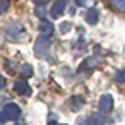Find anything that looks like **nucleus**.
<instances>
[{
  "mask_svg": "<svg viewBox=\"0 0 125 125\" xmlns=\"http://www.w3.org/2000/svg\"><path fill=\"white\" fill-rule=\"evenodd\" d=\"M49 48H51V40L48 35H41L37 40L34 46V52L38 58H48L49 56Z\"/></svg>",
  "mask_w": 125,
  "mask_h": 125,
  "instance_id": "1",
  "label": "nucleus"
},
{
  "mask_svg": "<svg viewBox=\"0 0 125 125\" xmlns=\"http://www.w3.org/2000/svg\"><path fill=\"white\" fill-rule=\"evenodd\" d=\"M20 114H21V111H20L17 104H14V103L6 104L3 107V111H1V124H4L7 119H10V121L18 119L20 118Z\"/></svg>",
  "mask_w": 125,
  "mask_h": 125,
  "instance_id": "2",
  "label": "nucleus"
},
{
  "mask_svg": "<svg viewBox=\"0 0 125 125\" xmlns=\"http://www.w3.org/2000/svg\"><path fill=\"white\" fill-rule=\"evenodd\" d=\"M4 34H6L7 40L10 41H20L21 35L24 34V28L21 24L18 23H9L4 28Z\"/></svg>",
  "mask_w": 125,
  "mask_h": 125,
  "instance_id": "3",
  "label": "nucleus"
},
{
  "mask_svg": "<svg viewBox=\"0 0 125 125\" xmlns=\"http://www.w3.org/2000/svg\"><path fill=\"white\" fill-rule=\"evenodd\" d=\"M14 91L17 94H24V96H30L31 94V89H30L27 80H24V79L14 80Z\"/></svg>",
  "mask_w": 125,
  "mask_h": 125,
  "instance_id": "4",
  "label": "nucleus"
},
{
  "mask_svg": "<svg viewBox=\"0 0 125 125\" xmlns=\"http://www.w3.org/2000/svg\"><path fill=\"white\" fill-rule=\"evenodd\" d=\"M113 105H114V100L110 94H104V96L100 97V100H98V108L101 111L108 113V111L113 110Z\"/></svg>",
  "mask_w": 125,
  "mask_h": 125,
  "instance_id": "5",
  "label": "nucleus"
},
{
  "mask_svg": "<svg viewBox=\"0 0 125 125\" xmlns=\"http://www.w3.org/2000/svg\"><path fill=\"white\" fill-rule=\"evenodd\" d=\"M66 4H68V0H56L55 3H53V6L51 9V14L53 18H58L61 17L65 11V9H66Z\"/></svg>",
  "mask_w": 125,
  "mask_h": 125,
  "instance_id": "6",
  "label": "nucleus"
},
{
  "mask_svg": "<svg viewBox=\"0 0 125 125\" xmlns=\"http://www.w3.org/2000/svg\"><path fill=\"white\" fill-rule=\"evenodd\" d=\"M107 122V118L103 115V114L98 113H93L89 118V124L90 125H104Z\"/></svg>",
  "mask_w": 125,
  "mask_h": 125,
  "instance_id": "7",
  "label": "nucleus"
},
{
  "mask_svg": "<svg viewBox=\"0 0 125 125\" xmlns=\"http://www.w3.org/2000/svg\"><path fill=\"white\" fill-rule=\"evenodd\" d=\"M83 104H84V100H83V97H80V96H73V97H70V100H69V105H70V108L73 111H79L80 108L83 107Z\"/></svg>",
  "mask_w": 125,
  "mask_h": 125,
  "instance_id": "8",
  "label": "nucleus"
},
{
  "mask_svg": "<svg viewBox=\"0 0 125 125\" xmlns=\"http://www.w3.org/2000/svg\"><path fill=\"white\" fill-rule=\"evenodd\" d=\"M84 20H86V23L87 24H90V25H96L97 21H98V11L94 10V9H90L89 11L86 13Z\"/></svg>",
  "mask_w": 125,
  "mask_h": 125,
  "instance_id": "9",
  "label": "nucleus"
},
{
  "mask_svg": "<svg viewBox=\"0 0 125 125\" xmlns=\"http://www.w3.org/2000/svg\"><path fill=\"white\" fill-rule=\"evenodd\" d=\"M40 32L42 35H49L53 32V24L52 23H49V21H46V20H44V21H41V24H40Z\"/></svg>",
  "mask_w": 125,
  "mask_h": 125,
  "instance_id": "10",
  "label": "nucleus"
},
{
  "mask_svg": "<svg viewBox=\"0 0 125 125\" xmlns=\"http://www.w3.org/2000/svg\"><path fill=\"white\" fill-rule=\"evenodd\" d=\"M97 66V61L96 59H93V58H86L83 63L80 65L79 68V72H84V70H91L93 68H96Z\"/></svg>",
  "mask_w": 125,
  "mask_h": 125,
  "instance_id": "11",
  "label": "nucleus"
},
{
  "mask_svg": "<svg viewBox=\"0 0 125 125\" xmlns=\"http://www.w3.org/2000/svg\"><path fill=\"white\" fill-rule=\"evenodd\" d=\"M21 73H23V76H25V77H31V76H32V73H34V69H32V66H31V65L25 63V65H23V66H21Z\"/></svg>",
  "mask_w": 125,
  "mask_h": 125,
  "instance_id": "12",
  "label": "nucleus"
},
{
  "mask_svg": "<svg viewBox=\"0 0 125 125\" xmlns=\"http://www.w3.org/2000/svg\"><path fill=\"white\" fill-rule=\"evenodd\" d=\"M110 4L115 10H125V0H110Z\"/></svg>",
  "mask_w": 125,
  "mask_h": 125,
  "instance_id": "13",
  "label": "nucleus"
},
{
  "mask_svg": "<svg viewBox=\"0 0 125 125\" xmlns=\"http://www.w3.org/2000/svg\"><path fill=\"white\" fill-rule=\"evenodd\" d=\"M74 1L79 7H91L96 3V0H74Z\"/></svg>",
  "mask_w": 125,
  "mask_h": 125,
  "instance_id": "14",
  "label": "nucleus"
},
{
  "mask_svg": "<svg viewBox=\"0 0 125 125\" xmlns=\"http://www.w3.org/2000/svg\"><path fill=\"white\" fill-rule=\"evenodd\" d=\"M59 30H61L62 34H66V32H69L72 30V24L68 23V21H63V23L59 24Z\"/></svg>",
  "mask_w": 125,
  "mask_h": 125,
  "instance_id": "15",
  "label": "nucleus"
},
{
  "mask_svg": "<svg viewBox=\"0 0 125 125\" xmlns=\"http://www.w3.org/2000/svg\"><path fill=\"white\" fill-rule=\"evenodd\" d=\"M35 16L40 18H44L46 16V10H45V6H37V9L34 10Z\"/></svg>",
  "mask_w": 125,
  "mask_h": 125,
  "instance_id": "16",
  "label": "nucleus"
},
{
  "mask_svg": "<svg viewBox=\"0 0 125 125\" xmlns=\"http://www.w3.org/2000/svg\"><path fill=\"white\" fill-rule=\"evenodd\" d=\"M114 77H115L117 82H124V80H125V70H122V69L117 70L115 74H114Z\"/></svg>",
  "mask_w": 125,
  "mask_h": 125,
  "instance_id": "17",
  "label": "nucleus"
},
{
  "mask_svg": "<svg viewBox=\"0 0 125 125\" xmlns=\"http://www.w3.org/2000/svg\"><path fill=\"white\" fill-rule=\"evenodd\" d=\"M10 6L9 0H0V13H6V10Z\"/></svg>",
  "mask_w": 125,
  "mask_h": 125,
  "instance_id": "18",
  "label": "nucleus"
},
{
  "mask_svg": "<svg viewBox=\"0 0 125 125\" xmlns=\"http://www.w3.org/2000/svg\"><path fill=\"white\" fill-rule=\"evenodd\" d=\"M76 124H77V125H90V124H89V119L84 118V117H80V118H77Z\"/></svg>",
  "mask_w": 125,
  "mask_h": 125,
  "instance_id": "19",
  "label": "nucleus"
},
{
  "mask_svg": "<svg viewBox=\"0 0 125 125\" xmlns=\"http://www.w3.org/2000/svg\"><path fill=\"white\" fill-rule=\"evenodd\" d=\"M32 1H34L37 6H45L46 3H48V1H51V0H32Z\"/></svg>",
  "mask_w": 125,
  "mask_h": 125,
  "instance_id": "20",
  "label": "nucleus"
},
{
  "mask_svg": "<svg viewBox=\"0 0 125 125\" xmlns=\"http://www.w3.org/2000/svg\"><path fill=\"white\" fill-rule=\"evenodd\" d=\"M58 117H51V119H49V124H53V122H56Z\"/></svg>",
  "mask_w": 125,
  "mask_h": 125,
  "instance_id": "21",
  "label": "nucleus"
},
{
  "mask_svg": "<svg viewBox=\"0 0 125 125\" xmlns=\"http://www.w3.org/2000/svg\"><path fill=\"white\" fill-rule=\"evenodd\" d=\"M16 125H21V124H16Z\"/></svg>",
  "mask_w": 125,
  "mask_h": 125,
  "instance_id": "22",
  "label": "nucleus"
}]
</instances>
